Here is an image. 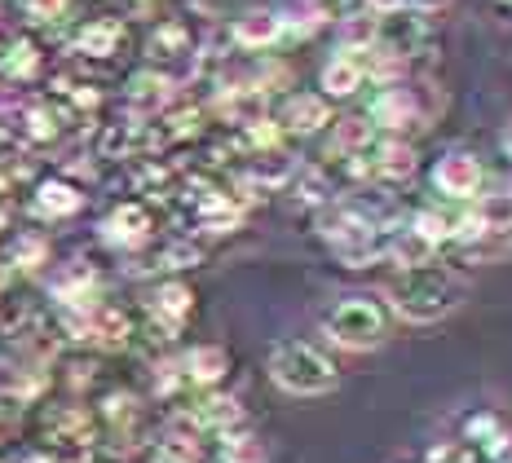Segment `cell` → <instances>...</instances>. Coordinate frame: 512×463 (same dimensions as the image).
<instances>
[{
	"label": "cell",
	"instance_id": "5b68a950",
	"mask_svg": "<svg viewBox=\"0 0 512 463\" xmlns=\"http://www.w3.org/2000/svg\"><path fill=\"white\" fill-rule=\"evenodd\" d=\"M102 424L93 411H84V406H45L40 411V437H45L49 450H71V446H84L89 450L93 441H98Z\"/></svg>",
	"mask_w": 512,
	"mask_h": 463
},
{
	"label": "cell",
	"instance_id": "d590c367",
	"mask_svg": "<svg viewBox=\"0 0 512 463\" xmlns=\"http://www.w3.org/2000/svg\"><path fill=\"white\" fill-rule=\"evenodd\" d=\"M67 9H71V0H23V14L31 18V23H62L67 18Z\"/></svg>",
	"mask_w": 512,
	"mask_h": 463
},
{
	"label": "cell",
	"instance_id": "7c38bea8",
	"mask_svg": "<svg viewBox=\"0 0 512 463\" xmlns=\"http://www.w3.org/2000/svg\"><path fill=\"white\" fill-rule=\"evenodd\" d=\"M151 234H155V217H151V208H146V203H137V199L111 208V212H106V221H102V239L111 247H124V252H128V247H142Z\"/></svg>",
	"mask_w": 512,
	"mask_h": 463
},
{
	"label": "cell",
	"instance_id": "f546056e",
	"mask_svg": "<svg viewBox=\"0 0 512 463\" xmlns=\"http://www.w3.org/2000/svg\"><path fill=\"white\" fill-rule=\"evenodd\" d=\"M477 221H482L486 234H508L512 230V190H499V195H482L473 203Z\"/></svg>",
	"mask_w": 512,
	"mask_h": 463
},
{
	"label": "cell",
	"instance_id": "484cf974",
	"mask_svg": "<svg viewBox=\"0 0 512 463\" xmlns=\"http://www.w3.org/2000/svg\"><path fill=\"white\" fill-rule=\"evenodd\" d=\"M217 459L221 463H270V450H265L261 437L239 424V428H230V433H221Z\"/></svg>",
	"mask_w": 512,
	"mask_h": 463
},
{
	"label": "cell",
	"instance_id": "ac0fdd59",
	"mask_svg": "<svg viewBox=\"0 0 512 463\" xmlns=\"http://www.w3.org/2000/svg\"><path fill=\"white\" fill-rule=\"evenodd\" d=\"M230 371V349L226 344H195V349L181 358V375L186 384H199V389H217Z\"/></svg>",
	"mask_w": 512,
	"mask_h": 463
},
{
	"label": "cell",
	"instance_id": "6da1fadb",
	"mask_svg": "<svg viewBox=\"0 0 512 463\" xmlns=\"http://www.w3.org/2000/svg\"><path fill=\"white\" fill-rule=\"evenodd\" d=\"M318 234H323V243L332 247V256L345 269H367L389 256V230H384V221L367 217L354 203H340V199L323 203L318 208Z\"/></svg>",
	"mask_w": 512,
	"mask_h": 463
},
{
	"label": "cell",
	"instance_id": "7402d4cb",
	"mask_svg": "<svg viewBox=\"0 0 512 463\" xmlns=\"http://www.w3.org/2000/svg\"><path fill=\"white\" fill-rule=\"evenodd\" d=\"M36 71H40V45L36 40L14 36V40L0 45V80L27 84V80H36Z\"/></svg>",
	"mask_w": 512,
	"mask_h": 463
},
{
	"label": "cell",
	"instance_id": "277c9868",
	"mask_svg": "<svg viewBox=\"0 0 512 463\" xmlns=\"http://www.w3.org/2000/svg\"><path fill=\"white\" fill-rule=\"evenodd\" d=\"M323 331L340 349H354V353L380 349V344L389 340V309H384L376 296H362V292L340 296L323 314Z\"/></svg>",
	"mask_w": 512,
	"mask_h": 463
},
{
	"label": "cell",
	"instance_id": "7a4b0ae2",
	"mask_svg": "<svg viewBox=\"0 0 512 463\" xmlns=\"http://www.w3.org/2000/svg\"><path fill=\"white\" fill-rule=\"evenodd\" d=\"M389 300H393V309H398L402 318L437 322L464 300V283L446 265H433V261L402 265L398 274L389 278Z\"/></svg>",
	"mask_w": 512,
	"mask_h": 463
},
{
	"label": "cell",
	"instance_id": "e0dca14e",
	"mask_svg": "<svg viewBox=\"0 0 512 463\" xmlns=\"http://www.w3.org/2000/svg\"><path fill=\"white\" fill-rule=\"evenodd\" d=\"M124 23L120 18H89L80 31H76V40H71V49L80 53V58H93V62H111L115 53L124 49Z\"/></svg>",
	"mask_w": 512,
	"mask_h": 463
},
{
	"label": "cell",
	"instance_id": "8992f818",
	"mask_svg": "<svg viewBox=\"0 0 512 463\" xmlns=\"http://www.w3.org/2000/svg\"><path fill=\"white\" fill-rule=\"evenodd\" d=\"M376 40H380L384 49L402 53V58L411 62V58H420V53L429 49L433 31H429V23H424L420 9L398 5V9H384V14L376 18Z\"/></svg>",
	"mask_w": 512,
	"mask_h": 463
},
{
	"label": "cell",
	"instance_id": "836d02e7",
	"mask_svg": "<svg viewBox=\"0 0 512 463\" xmlns=\"http://www.w3.org/2000/svg\"><path fill=\"white\" fill-rule=\"evenodd\" d=\"M98 424H106V428H133L137 424V397L133 393H106L102 397V411H98Z\"/></svg>",
	"mask_w": 512,
	"mask_h": 463
},
{
	"label": "cell",
	"instance_id": "4fadbf2b",
	"mask_svg": "<svg viewBox=\"0 0 512 463\" xmlns=\"http://www.w3.org/2000/svg\"><path fill=\"white\" fill-rule=\"evenodd\" d=\"M332 124V98L323 93H292L279 111V128L287 137H314Z\"/></svg>",
	"mask_w": 512,
	"mask_h": 463
},
{
	"label": "cell",
	"instance_id": "52a82bcc",
	"mask_svg": "<svg viewBox=\"0 0 512 463\" xmlns=\"http://www.w3.org/2000/svg\"><path fill=\"white\" fill-rule=\"evenodd\" d=\"M367 177L376 181V186H384V190L407 186V181L415 177V150H411V142H402V137H393V133L376 137V142L367 146Z\"/></svg>",
	"mask_w": 512,
	"mask_h": 463
},
{
	"label": "cell",
	"instance_id": "f35d334b",
	"mask_svg": "<svg viewBox=\"0 0 512 463\" xmlns=\"http://www.w3.org/2000/svg\"><path fill=\"white\" fill-rule=\"evenodd\" d=\"M504 150H508V155H512V124H508V133H504Z\"/></svg>",
	"mask_w": 512,
	"mask_h": 463
},
{
	"label": "cell",
	"instance_id": "83f0119b",
	"mask_svg": "<svg viewBox=\"0 0 512 463\" xmlns=\"http://www.w3.org/2000/svg\"><path fill=\"white\" fill-rule=\"evenodd\" d=\"M9 269H23V274H36L40 265H49V239L45 234H36V230H27V234H18L14 247H9Z\"/></svg>",
	"mask_w": 512,
	"mask_h": 463
},
{
	"label": "cell",
	"instance_id": "cb8c5ba5",
	"mask_svg": "<svg viewBox=\"0 0 512 463\" xmlns=\"http://www.w3.org/2000/svg\"><path fill=\"white\" fill-rule=\"evenodd\" d=\"M62 120H67V115H62L53 102H27L23 111H18V133L36 146H49L62 137Z\"/></svg>",
	"mask_w": 512,
	"mask_h": 463
},
{
	"label": "cell",
	"instance_id": "8d00e7d4",
	"mask_svg": "<svg viewBox=\"0 0 512 463\" xmlns=\"http://www.w3.org/2000/svg\"><path fill=\"white\" fill-rule=\"evenodd\" d=\"M327 18H336V23H345V18H358L371 9V0H323Z\"/></svg>",
	"mask_w": 512,
	"mask_h": 463
},
{
	"label": "cell",
	"instance_id": "d6986e66",
	"mask_svg": "<svg viewBox=\"0 0 512 463\" xmlns=\"http://www.w3.org/2000/svg\"><path fill=\"white\" fill-rule=\"evenodd\" d=\"M234 45L248 49V53H261V49H274L283 40V23L274 9H248L243 18H234Z\"/></svg>",
	"mask_w": 512,
	"mask_h": 463
},
{
	"label": "cell",
	"instance_id": "ffe728a7",
	"mask_svg": "<svg viewBox=\"0 0 512 463\" xmlns=\"http://www.w3.org/2000/svg\"><path fill=\"white\" fill-rule=\"evenodd\" d=\"M89 340L102 344V349H124L133 340V318L124 314L120 305H93L89 309Z\"/></svg>",
	"mask_w": 512,
	"mask_h": 463
},
{
	"label": "cell",
	"instance_id": "44dd1931",
	"mask_svg": "<svg viewBox=\"0 0 512 463\" xmlns=\"http://www.w3.org/2000/svg\"><path fill=\"white\" fill-rule=\"evenodd\" d=\"M362 80H367V71H362L358 49H340L323 67V98H354Z\"/></svg>",
	"mask_w": 512,
	"mask_h": 463
},
{
	"label": "cell",
	"instance_id": "74e56055",
	"mask_svg": "<svg viewBox=\"0 0 512 463\" xmlns=\"http://www.w3.org/2000/svg\"><path fill=\"white\" fill-rule=\"evenodd\" d=\"M9 278H14V269L0 265V305H5V287H9Z\"/></svg>",
	"mask_w": 512,
	"mask_h": 463
},
{
	"label": "cell",
	"instance_id": "3957f363",
	"mask_svg": "<svg viewBox=\"0 0 512 463\" xmlns=\"http://www.w3.org/2000/svg\"><path fill=\"white\" fill-rule=\"evenodd\" d=\"M270 380L279 384L283 393H292V397H318V393L336 389L340 371H336V362L318 349V344L279 340L270 349Z\"/></svg>",
	"mask_w": 512,
	"mask_h": 463
},
{
	"label": "cell",
	"instance_id": "9a60e30c",
	"mask_svg": "<svg viewBox=\"0 0 512 463\" xmlns=\"http://www.w3.org/2000/svg\"><path fill=\"white\" fill-rule=\"evenodd\" d=\"M146 58H151V67H173V62H186L195 58V36H190V27L181 23V18H164V23H155V31L146 36Z\"/></svg>",
	"mask_w": 512,
	"mask_h": 463
},
{
	"label": "cell",
	"instance_id": "d4e9b609",
	"mask_svg": "<svg viewBox=\"0 0 512 463\" xmlns=\"http://www.w3.org/2000/svg\"><path fill=\"white\" fill-rule=\"evenodd\" d=\"M274 14H279V23H283V36H314V31L327 23L323 0H279Z\"/></svg>",
	"mask_w": 512,
	"mask_h": 463
},
{
	"label": "cell",
	"instance_id": "f1b7e54d",
	"mask_svg": "<svg viewBox=\"0 0 512 463\" xmlns=\"http://www.w3.org/2000/svg\"><path fill=\"white\" fill-rule=\"evenodd\" d=\"M199 128H204V111L199 106H177L155 124V133L159 142H190V137H199Z\"/></svg>",
	"mask_w": 512,
	"mask_h": 463
},
{
	"label": "cell",
	"instance_id": "e575fe53",
	"mask_svg": "<svg viewBox=\"0 0 512 463\" xmlns=\"http://www.w3.org/2000/svg\"><path fill=\"white\" fill-rule=\"evenodd\" d=\"M199 261H204V247L190 243V239H181V243H168L164 252L155 256V269H190V265H199Z\"/></svg>",
	"mask_w": 512,
	"mask_h": 463
},
{
	"label": "cell",
	"instance_id": "ab89813d",
	"mask_svg": "<svg viewBox=\"0 0 512 463\" xmlns=\"http://www.w3.org/2000/svg\"><path fill=\"white\" fill-rule=\"evenodd\" d=\"M5 221H9V208H5V203H0V230H5Z\"/></svg>",
	"mask_w": 512,
	"mask_h": 463
},
{
	"label": "cell",
	"instance_id": "603a6c76",
	"mask_svg": "<svg viewBox=\"0 0 512 463\" xmlns=\"http://www.w3.org/2000/svg\"><path fill=\"white\" fill-rule=\"evenodd\" d=\"M332 146H327V159H345V155H362L371 142H376V124L367 115H345V120H332Z\"/></svg>",
	"mask_w": 512,
	"mask_h": 463
},
{
	"label": "cell",
	"instance_id": "8fae6325",
	"mask_svg": "<svg viewBox=\"0 0 512 463\" xmlns=\"http://www.w3.org/2000/svg\"><path fill=\"white\" fill-rule=\"evenodd\" d=\"M146 314H151V327L164 331V340L177 336V331L190 322V314H195V292H190V283H177V278L159 283L151 305H146Z\"/></svg>",
	"mask_w": 512,
	"mask_h": 463
},
{
	"label": "cell",
	"instance_id": "5bb4252c",
	"mask_svg": "<svg viewBox=\"0 0 512 463\" xmlns=\"http://www.w3.org/2000/svg\"><path fill=\"white\" fill-rule=\"evenodd\" d=\"M173 89H177L173 75L159 71V67H146V71H137L133 80H128L124 102H128V111H133V115L155 120V111H164V106L173 102Z\"/></svg>",
	"mask_w": 512,
	"mask_h": 463
},
{
	"label": "cell",
	"instance_id": "4dcf8cb0",
	"mask_svg": "<svg viewBox=\"0 0 512 463\" xmlns=\"http://www.w3.org/2000/svg\"><path fill=\"white\" fill-rule=\"evenodd\" d=\"M389 256L398 265H424V261H433V256H437V247L424 243L420 234L407 225V230H389Z\"/></svg>",
	"mask_w": 512,
	"mask_h": 463
},
{
	"label": "cell",
	"instance_id": "1f68e13d",
	"mask_svg": "<svg viewBox=\"0 0 512 463\" xmlns=\"http://www.w3.org/2000/svg\"><path fill=\"white\" fill-rule=\"evenodd\" d=\"M455 221H460V217H451V212L424 208V212H415V217H411V230L420 234L424 243L442 247V243H451V239H455Z\"/></svg>",
	"mask_w": 512,
	"mask_h": 463
},
{
	"label": "cell",
	"instance_id": "2e32d148",
	"mask_svg": "<svg viewBox=\"0 0 512 463\" xmlns=\"http://www.w3.org/2000/svg\"><path fill=\"white\" fill-rule=\"evenodd\" d=\"M80 208H84V190L67 177H45L36 186V195H31V212H36L40 221H67V217H76Z\"/></svg>",
	"mask_w": 512,
	"mask_h": 463
},
{
	"label": "cell",
	"instance_id": "b9f144b4",
	"mask_svg": "<svg viewBox=\"0 0 512 463\" xmlns=\"http://www.w3.org/2000/svg\"><path fill=\"white\" fill-rule=\"evenodd\" d=\"M415 5H433V0H415Z\"/></svg>",
	"mask_w": 512,
	"mask_h": 463
},
{
	"label": "cell",
	"instance_id": "9c48e42d",
	"mask_svg": "<svg viewBox=\"0 0 512 463\" xmlns=\"http://www.w3.org/2000/svg\"><path fill=\"white\" fill-rule=\"evenodd\" d=\"M367 120L376 124L380 133L402 137L407 128L420 124V102H415V93L402 89V84H380V93L367 106Z\"/></svg>",
	"mask_w": 512,
	"mask_h": 463
},
{
	"label": "cell",
	"instance_id": "30bf717a",
	"mask_svg": "<svg viewBox=\"0 0 512 463\" xmlns=\"http://www.w3.org/2000/svg\"><path fill=\"white\" fill-rule=\"evenodd\" d=\"M482 181H486L482 164H477L473 155H464V150L442 155L437 159V168H433V186L442 190L446 199H455V203H468L473 195H482Z\"/></svg>",
	"mask_w": 512,
	"mask_h": 463
},
{
	"label": "cell",
	"instance_id": "ba28073f",
	"mask_svg": "<svg viewBox=\"0 0 512 463\" xmlns=\"http://www.w3.org/2000/svg\"><path fill=\"white\" fill-rule=\"evenodd\" d=\"M181 424H186V433H230V428L243 424V406L234 402L230 393H217V389H204L195 397V402L186 406V415H181Z\"/></svg>",
	"mask_w": 512,
	"mask_h": 463
},
{
	"label": "cell",
	"instance_id": "d6a6232c",
	"mask_svg": "<svg viewBox=\"0 0 512 463\" xmlns=\"http://www.w3.org/2000/svg\"><path fill=\"white\" fill-rule=\"evenodd\" d=\"M151 463H199V441L195 433H168L151 446Z\"/></svg>",
	"mask_w": 512,
	"mask_h": 463
},
{
	"label": "cell",
	"instance_id": "60d3db41",
	"mask_svg": "<svg viewBox=\"0 0 512 463\" xmlns=\"http://www.w3.org/2000/svg\"><path fill=\"white\" fill-rule=\"evenodd\" d=\"M137 5H142V9H146V5H155V0H137Z\"/></svg>",
	"mask_w": 512,
	"mask_h": 463
},
{
	"label": "cell",
	"instance_id": "4316f807",
	"mask_svg": "<svg viewBox=\"0 0 512 463\" xmlns=\"http://www.w3.org/2000/svg\"><path fill=\"white\" fill-rule=\"evenodd\" d=\"M292 199L301 208H323V203L336 199V186H332V172L327 168H305L301 177L292 181Z\"/></svg>",
	"mask_w": 512,
	"mask_h": 463
}]
</instances>
